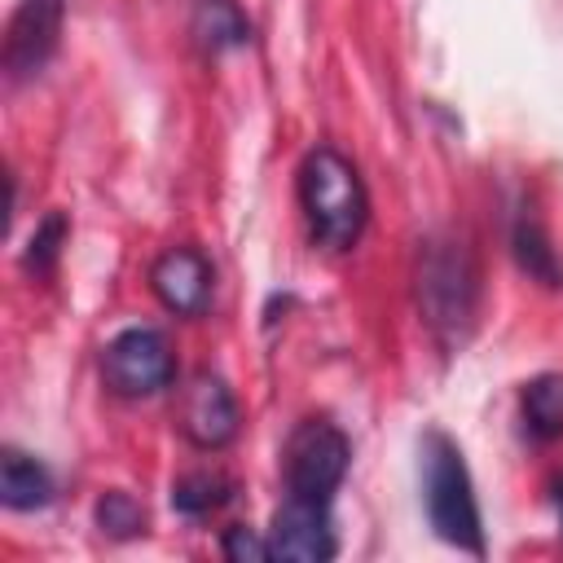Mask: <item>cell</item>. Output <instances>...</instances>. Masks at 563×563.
Wrapping results in <instances>:
<instances>
[{
  "label": "cell",
  "instance_id": "6da1fadb",
  "mask_svg": "<svg viewBox=\"0 0 563 563\" xmlns=\"http://www.w3.org/2000/svg\"><path fill=\"white\" fill-rule=\"evenodd\" d=\"M299 207L308 220V238L321 251H352L369 220V194L352 158L334 145H317L299 163Z\"/></svg>",
  "mask_w": 563,
  "mask_h": 563
},
{
  "label": "cell",
  "instance_id": "7a4b0ae2",
  "mask_svg": "<svg viewBox=\"0 0 563 563\" xmlns=\"http://www.w3.org/2000/svg\"><path fill=\"white\" fill-rule=\"evenodd\" d=\"M418 457H422L427 523L435 528L440 541L479 559L484 554V519H479V501H475V484H471L462 449L444 431H427L418 444Z\"/></svg>",
  "mask_w": 563,
  "mask_h": 563
},
{
  "label": "cell",
  "instance_id": "3957f363",
  "mask_svg": "<svg viewBox=\"0 0 563 563\" xmlns=\"http://www.w3.org/2000/svg\"><path fill=\"white\" fill-rule=\"evenodd\" d=\"M418 312L440 347H462L475 325L479 268L462 242H427L418 255Z\"/></svg>",
  "mask_w": 563,
  "mask_h": 563
},
{
  "label": "cell",
  "instance_id": "277c9868",
  "mask_svg": "<svg viewBox=\"0 0 563 563\" xmlns=\"http://www.w3.org/2000/svg\"><path fill=\"white\" fill-rule=\"evenodd\" d=\"M352 466V444L347 435L330 422V418H303L282 449V479H286V497H303V501H321L330 506L343 475Z\"/></svg>",
  "mask_w": 563,
  "mask_h": 563
},
{
  "label": "cell",
  "instance_id": "5b68a950",
  "mask_svg": "<svg viewBox=\"0 0 563 563\" xmlns=\"http://www.w3.org/2000/svg\"><path fill=\"white\" fill-rule=\"evenodd\" d=\"M176 378V352L163 330L154 325H128L101 347V383L106 391L123 400H145L172 387Z\"/></svg>",
  "mask_w": 563,
  "mask_h": 563
},
{
  "label": "cell",
  "instance_id": "8992f818",
  "mask_svg": "<svg viewBox=\"0 0 563 563\" xmlns=\"http://www.w3.org/2000/svg\"><path fill=\"white\" fill-rule=\"evenodd\" d=\"M62 22H66V0H18L9 22H4V40H0V66L13 84L40 75L57 44H62Z\"/></svg>",
  "mask_w": 563,
  "mask_h": 563
},
{
  "label": "cell",
  "instance_id": "52a82bcc",
  "mask_svg": "<svg viewBox=\"0 0 563 563\" xmlns=\"http://www.w3.org/2000/svg\"><path fill=\"white\" fill-rule=\"evenodd\" d=\"M242 427V413H238V400L229 391V383L211 369H198L185 378V387L176 391V431L202 449V453H216L224 444H233Z\"/></svg>",
  "mask_w": 563,
  "mask_h": 563
},
{
  "label": "cell",
  "instance_id": "ba28073f",
  "mask_svg": "<svg viewBox=\"0 0 563 563\" xmlns=\"http://www.w3.org/2000/svg\"><path fill=\"white\" fill-rule=\"evenodd\" d=\"M268 550H273V559H290V563H330L339 554L330 506L303 501V497H286L273 510Z\"/></svg>",
  "mask_w": 563,
  "mask_h": 563
},
{
  "label": "cell",
  "instance_id": "9c48e42d",
  "mask_svg": "<svg viewBox=\"0 0 563 563\" xmlns=\"http://www.w3.org/2000/svg\"><path fill=\"white\" fill-rule=\"evenodd\" d=\"M211 282H216L211 260L194 246H167L150 264V290L176 317H202L211 303Z\"/></svg>",
  "mask_w": 563,
  "mask_h": 563
},
{
  "label": "cell",
  "instance_id": "30bf717a",
  "mask_svg": "<svg viewBox=\"0 0 563 563\" xmlns=\"http://www.w3.org/2000/svg\"><path fill=\"white\" fill-rule=\"evenodd\" d=\"M0 501L9 510H40L53 501V475L44 462H35L22 449L0 453Z\"/></svg>",
  "mask_w": 563,
  "mask_h": 563
},
{
  "label": "cell",
  "instance_id": "8fae6325",
  "mask_svg": "<svg viewBox=\"0 0 563 563\" xmlns=\"http://www.w3.org/2000/svg\"><path fill=\"white\" fill-rule=\"evenodd\" d=\"M194 40L202 44V53L242 48V44H251V22L242 18V9L233 0H198V9H194Z\"/></svg>",
  "mask_w": 563,
  "mask_h": 563
},
{
  "label": "cell",
  "instance_id": "7c38bea8",
  "mask_svg": "<svg viewBox=\"0 0 563 563\" xmlns=\"http://www.w3.org/2000/svg\"><path fill=\"white\" fill-rule=\"evenodd\" d=\"M510 246H515L519 268H523L532 282H541V286H550V290L563 286V264H559V251H554L550 233L541 229V220L519 216V224H515V233H510Z\"/></svg>",
  "mask_w": 563,
  "mask_h": 563
},
{
  "label": "cell",
  "instance_id": "4fadbf2b",
  "mask_svg": "<svg viewBox=\"0 0 563 563\" xmlns=\"http://www.w3.org/2000/svg\"><path fill=\"white\" fill-rule=\"evenodd\" d=\"M519 409H523V427L537 440H559L563 435V374H537L532 383H523Z\"/></svg>",
  "mask_w": 563,
  "mask_h": 563
},
{
  "label": "cell",
  "instance_id": "5bb4252c",
  "mask_svg": "<svg viewBox=\"0 0 563 563\" xmlns=\"http://www.w3.org/2000/svg\"><path fill=\"white\" fill-rule=\"evenodd\" d=\"M229 497H233V479L220 475V471H189L172 484V506L185 519H202V515L220 510Z\"/></svg>",
  "mask_w": 563,
  "mask_h": 563
},
{
  "label": "cell",
  "instance_id": "9a60e30c",
  "mask_svg": "<svg viewBox=\"0 0 563 563\" xmlns=\"http://www.w3.org/2000/svg\"><path fill=\"white\" fill-rule=\"evenodd\" d=\"M92 519H97V528H101L106 537H114V541H132V537L145 532V506H141L132 493H123V488L101 493L97 506H92Z\"/></svg>",
  "mask_w": 563,
  "mask_h": 563
},
{
  "label": "cell",
  "instance_id": "2e32d148",
  "mask_svg": "<svg viewBox=\"0 0 563 563\" xmlns=\"http://www.w3.org/2000/svg\"><path fill=\"white\" fill-rule=\"evenodd\" d=\"M66 233H70L66 216H62V211H48V216L35 224V233H31L26 251H22V268L35 273V277H48V273L57 268V255H62Z\"/></svg>",
  "mask_w": 563,
  "mask_h": 563
},
{
  "label": "cell",
  "instance_id": "e0dca14e",
  "mask_svg": "<svg viewBox=\"0 0 563 563\" xmlns=\"http://www.w3.org/2000/svg\"><path fill=\"white\" fill-rule=\"evenodd\" d=\"M220 550H224V559H233V563H260V559H273L268 537H260V532H255V528H246V523L224 528Z\"/></svg>",
  "mask_w": 563,
  "mask_h": 563
},
{
  "label": "cell",
  "instance_id": "ac0fdd59",
  "mask_svg": "<svg viewBox=\"0 0 563 563\" xmlns=\"http://www.w3.org/2000/svg\"><path fill=\"white\" fill-rule=\"evenodd\" d=\"M554 510H559V532H563V484H559V493H554Z\"/></svg>",
  "mask_w": 563,
  "mask_h": 563
}]
</instances>
